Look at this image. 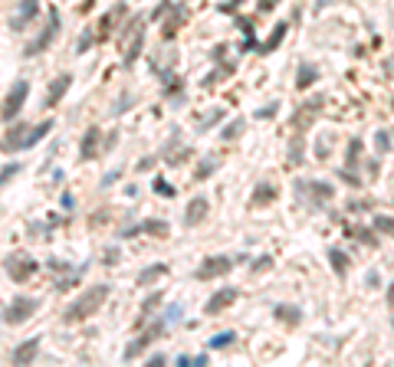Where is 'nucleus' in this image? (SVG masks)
<instances>
[{
    "label": "nucleus",
    "instance_id": "8",
    "mask_svg": "<svg viewBox=\"0 0 394 367\" xmlns=\"http://www.w3.org/2000/svg\"><path fill=\"white\" fill-rule=\"evenodd\" d=\"M56 128V122L53 118H43L39 125H26V131H23V141H20V151H30V148H36L43 138H49V131Z\"/></svg>",
    "mask_w": 394,
    "mask_h": 367
},
{
    "label": "nucleus",
    "instance_id": "39",
    "mask_svg": "<svg viewBox=\"0 0 394 367\" xmlns=\"http://www.w3.org/2000/svg\"><path fill=\"white\" fill-rule=\"evenodd\" d=\"M365 282H368L371 289H378V272H375V269H371V272H368V279H365Z\"/></svg>",
    "mask_w": 394,
    "mask_h": 367
},
{
    "label": "nucleus",
    "instance_id": "41",
    "mask_svg": "<svg viewBox=\"0 0 394 367\" xmlns=\"http://www.w3.org/2000/svg\"><path fill=\"white\" fill-rule=\"evenodd\" d=\"M253 269H256V272H263V269H269V256H263V259H260V262H256V266H253Z\"/></svg>",
    "mask_w": 394,
    "mask_h": 367
},
{
    "label": "nucleus",
    "instance_id": "4",
    "mask_svg": "<svg viewBox=\"0 0 394 367\" xmlns=\"http://www.w3.org/2000/svg\"><path fill=\"white\" fill-rule=\"evenodd\" d=\"M3 269H7V275L13 282H26L39 269V262H36V259H30L26 252H16V256H10L7 262H3Z\"/></svg>",
    "mask_w": 394,
    "mask_h": 367
},
{
    "label": "nucleus",
    "instance_id": "2",
    "mask_svg": "<svg viewBox=\"0 0 394 367\" xmlns=\"http://www.w3.org/2000/svg\"><path fill=\"white\" fill-rule=\"evenodd\" d=\"M33 312H39V298H33V295H16L13 302L3 308V321H7V325H23V321L33 318Z\"/></svg>",
    "mask_w": 394,
    "mask_h": 367
},
{
    "label": "nucleus",
    "instance_id": "12",
    "mask_svg": "<svg viewBox=\"0 0 394 367\" xmlns=\"http://www.w3.org/2000/svg\"><path fill=\"white\" fill-rule=\"evenodd\" d=\"M39 344H43V335H33V338H26L23 344H16L13 348V364H33V358H36V351H39Z\"/></svg>",
    "mask_w": 394,
    "mask_h": 367
},
{
    "label": "nucleus",
    "instance_id": "23",
    "mask_svg": "<svg viewBox=\"0 0 394 367\" xmlns=\"http://www.w3.org/2000/svg\"><path fill=\"white\" fill-rule=\"evenodd\" d=\"M165 272H168V266H165V262H158V266H148L142 275H138V285H151V282H155V279H161Z\"/></svg>",
    "mask_w": 394,
    "mask_h": 367
},
{
    "label": "nucleus",
    "instance_id": "9",
    "mask_svg": "<svg viewBox=\"0 0 394 367\" xmlns=\"http://www.w3.org/2000/svg\"><path fill=\"white\" fill-rule=\"evenodd\" d=\"M39 16V0H20V7H16V13L10 16V26H13L16 33L20 30H26V26L33 23Z\"/></svg>",
    "mask_w": 394,
    "mask_h": 367
},
{
    "label": "nucleus",
    "instance_id": "19",
    "mask_svg": "<svg viewBox=\"0 0 394 367\" xmlns=\"http://www.w3.org/2000/svg\"><path fill=\"white\" fill-rule=\"evenodd\" d=\"M286 30H289V23H279L273 33H269L266 43H260V53H273V49H279V43L286 39Z\"/></svg>",
    "mask_w": 394,
    "mask_h": 367
},
{
    "label": "nucleus",
    "instance_id": "43",
    "mask_svg": "<svg viewBox=\"0 0 394 367\" xmlns=\"http://www.w3.org/2000/svg\"><path fill=\"white\" fill-rule=\"evenodd\" d=\"M86 7H92V0H89V3H86Z\"/></svg>",
    "mask_w": 394,
    "mask_h": 367
},
{
    "label": "nucleus",
    "instance_id": "32",
    "mask_svg": "<svg viewBox=\"0 0 394 367\" xmlns=\"http://www.w3.org/2000/svg\"><path fill=\"white\" fill-rule=\"evenodd\" d=\"M388 144H391V138H388V131H378L375 134V148H378V154H385Z\"/></svg>",
    "mask_w": 394,
    "mask_h": 367
},
{
    "label": "nucleus",
    "instance_id": "3",
    "mask_svg": "<svg viewBox=\"0 0 394 367\" xmlns=\"http://www.w3.org/2000/svg\"><path fill=\"white\" fill-rule=\"evenodd\" d=\"M230 269H233V259H230V256H207L204 262L194 269V279L210 282V279H220V275H227Z\"/></svg>",
    "mask_w": 394,
    "mask_h": 367
},
{
    "label": "nucleus",
    "instance_id": "36",
    "mask_svg": "<svg viewBox=\"0 0 394 367\" xmlns=\"http://www.w3.org/2000/svg\"><path fill=\"white\" fill-rule=\"evenodd\" d=\"M59 203H63V210H72V207H76V197H72V194H63V200H59Z\"/></svg>",
    "mask_w": 394,
    "mask_h": 367
},
{
    "label": "nucleus",
    "instance_id": "38",
    "mask_svg": "<svg viewBox=\"0 0 394 367\" xmlns=\"http://www.w3.org/2000/svg\"><path fill=\"white\" fill-rule=\"evenodd\" d=\"M269 115H276V105H266V109L256 112V118H269Z\"/></svg>",
    "mask_w": 394,
    "mask_h": 367
},
{
    "label": "nucleus",
    "instance_id": "27",
    "mask_svg": "<svg viewBox=\"0 0 394 367\" xmlns=\"http://www.w3.org/2000/svg\"><path fill=\"white\" fill-rule=\"evenodd\" d=\"M240 134H243V118L230 122V125H227V131H223V141H233V138H240Z\"/></svg>",
    "mask_w": 394,
    "mask_h": 367
},
{
    "label": "nucleus",
    "instance_id": "42",
    "mask_svg": "<svg viewBox=\"0 0 394 367\" xmlns=\"http://www.w3.org/2000/svg\"><path fill=\"white\" fill-rule=\"evenodd\" d=\"M388 308L394 312V282H391V289H388Z\"/></svg>",
    "mask_w": 394,
    "mask_h": 367
},
{
    "label": "nucleus",
    "instance_id": "21",
    "mask_svg": "<svg viewBox=\"0 0 394 367\" xmlns=\"http://www.w3.org/2000/svg\"><path fill=\"white\" fill-rule=\"evenodd\" d=\"M233 341H236V331H217V335L207 341V348H210V351H220V348H230Z\"/></svg>",
    "mask_w": 394,
    "mask_h": 367
},
{
    "label": "nucleus",
    "instance_id": "7",
    "mask_svg": "<svg viewBox=\"0 0 394 367\" xmlns=\"http://www.w3.org/2000/svg\"><path fill=\"white\" fill-rule=\"evenodd\" d=\"M165 328H168V321H165V318H158V321H151L148 328H145V331H142V335H138V338H135V341H132V344H128V348H125V358H128V361H132V358H135V354L142 351V348H148V344H151V341H155V338H158V335H161V331H165Z\"/></svg>",
    "mask_w": 394,
    "mask_h": 367
},
{
    "label": "nucleus",
    "instance_id": "17",
    "mask_svg": "<svg viewBox=\"0 0 394 367\" xmlns=\"http://www.w3.org/2000/svg\"><path fill=\"white\" fill-rule=\"evenodd\" d=\"M276 194H279V190H276L273 184H256V190L250 194V203L253 207H266V203L276 200Z\"/></svg>",
    "mask_w": 394,
    "mask_h": 367
},
{
    "label": "nucleus",
    "instance_id": "22",
    "mask_svg": "<svg viewBox=\"0 0 394 367\" xmlns=\"http://www.w3.org/2000/svg\"><path fill=\"white\" fill-rule=\"evenodd\" d=\"M315 79H319V69H315L312 63H306V66H299V79H296V86H299V89H309Z\"/></svg>",
    "mask_w": 394,
    "mask_h": 367
},
{
    "label": "nucleus",
    "instance_id": "5",
    "mask_svg": "<svg viewBox=\"0 0 394 367\" xmlns=\"http://www.w3.org/2000/svg\"><path fill=\"white\" fill-rule=\"evenodd\" d=\"M26 95H30V82H26V79H16L13 89L7 92V102H3V118H7V122L20 115V109L26 105Z\"/></svg>",
    "mask_w": 394,
    "mask_h": 367
},
{
    "label": "nucleus",
    "instance_id": "35",
    "mask_svg": "<svg viewBox=\"0 0 394 367\" xmlns=\"http://www.w3.org/2000/svg\"><path fill=\"white\" fill-rule=\"evenodd\" d=\"M155 190H158L161 197H174V187H168L165 180H155Z\"/></svg>",
    "mask_w": 394,
    "mask_h": 367
},
{
    "label": "nucleus",
    "instance_id": "40",
    "mask_svg": "<svg viewBox=\"0 0 394 367\" xmlns=\"http://www.w3.org/2000/svg\"><path fill=\"white\" fill-rule=\"evenodd\" d=\"M145 364H155V367H158V364H165V354H151V358L145 361Z\"/></svg>",
    "mask_w": 394,
    "mask_h": 367
},
{
    "label": "nucleus",
    "instance_id": "13",
    "mask_svg": "<svg viewBox=\"0 0 394 367\" xmlns=\"http://www.w3.org/2000/svg\"><path fill=\"white\" fill-rule=\"evenodd\" d=\"M273 318L286 321V325H299L302 321V308L299 305H289V302H279V305H273Z\"/></svg>",
    "mask_w": 394,
    "mask_h": 367
},
{
    "label": "nucleus",
    "instance_id": "33",
    "mask_svg": "<svg viewBox=\"0 0 394 367\" xmlns=\"http://www.w3.org/2000/svg\"><path fill=\"white\" fill-rule=\"evenodd\" d=\"M89 39H92V30H82V36H79V43H76V53H86Z\"/></svg>",
    "mask_w": 394,
    "mask_h": 367
},
{
    "label": "nucleus",
    "instance_id": "34",
    "mask_svg": "<svg viewBox=\"0 0 394 367\" xmlns=\"http://www.w3.org/2000/svg\"><path fill=\"white\" fill-rule=\"evenodd\" d=\"M276 3H283V0H256V10H260V13H269V10H276Z\"/></svg>",
    "mask_w": 394,
    "mask_h": 367
},
{
    "label": "nucleus",
    "instance_id": "29",
    "mask_svg": "<svg viewBox=\"0 0 394 367\" xmlns=\"http://www.w3.org/2000/svg\"><path fill=\"white\" fill-rule=\"evenodd\" d=\"M16 174H20V164H16V161H13V164H7L3 171H0V187H3V184H10Z\"/></svg>",
    "mask_w": 394,
    "mask_h": 367
},
{
    "label": "nucleus",
    "instance_id": "6",
    "mask_svg": "<svg viewBox=\"0 0 394 367\" xmlns=\"http://www.w3.org/2000/svg\"><path fill=\"white\" fill-rule=\"evenodd\" d=\"M56 33H59V10H49V23H46V30L39 33L36 39H33L30 46H26V56H39V53H46L49 49V43L56 39Z\"/></svg>",
    "mask_w": 394,
    "mask_h": 367
},
{
    "label": "nucleus",
    "instance_id": "20",
    "mask_svg": "<svg viewBox=\"0 0 394 367\" xmlns=\"http://www.w3.org/2000/svg\"><path fill=\"white\" fill-rule=\"evenodd\" d=\"M329 266H332V272L342 279V275L348 272V256L342 249H329Z\"/></svg>",
    "mask_w": 394,
    "mask_h": 367
},
{
    "label": "nucleus",
    "instance_id": "30",
    "mask_svg": "<svg viewBox=\"0 0 394 367\" xmlns=\"http://www.w3.org/2000/svg\"><path fill=\"white\" fill-rule=\"evenodd\" d=\"M213 171H217V161H204V164L197 167V180H207Z\"/></svg>",
    "mask_w": 394,
    "mask_h": 367
},
{
    "label": "nucleus",
    "instance_id": "15",
    "mask_svg": "<svg viewBox=\"0 0 394 367\" xmlns=\"http://www.w3.org/2000/svg\"><path fill=\"white\" fill-rule=\"evenodd\" d=\"M135 233H151V236H165V233H168V223H165V220H142L138 227L125 230V233H122V236H135Z\"/></svg>",
    "mask_w": 394,
    "mask_h": 367
},
{
    "label": "nucleus",
    "instance_id": "16",
    "mask_svg": "<svg viewBox=\"0 0 394 367\" xmlns=\"http://www.w3.org/2000/svg\"><path fill=\"white\" fill-rule=\"evenodd\" d=\"M207 217V197H194V200L188 203V213H184V223L188 227H194V223H200V220Z\"/></svg>",
    "mask_w": 394,
    "mask_h": 367
},
{
    "label": "nucleus",
    "instance_id": "11",
    "mask_svg": "<svg viewBox=\"0 0 394 367\" xmlns=\"http://www.w3.org/2000/svg\"><path fill=\"white\" fill-rule=\"evenodd\" d=\"M69 86H72V76H69V72L56 76L53 82H49V89H46V102H43V105H46V109H56V105H59V99L69 92Z\"/></svg>",
    "mask_w": 394,
    "mask_h": 367
},
{
    "label": "nucleus",
    "instance_id": "10",
    "mask_svg": "<svg viewBox=\"0 0 394 367\" xmlns=\"http://www.w3.org/2000/svg\"><path fill=\"white\" fill-rule=\"evenodd\" d=\"M236 295H240L236 289H217V292H213V295L204 302V315H220L223 308H230V305L236 302Z\"/></svg>",
    "mask_w": 394,
    "mask_h": 367
},
{
    "label": "nucleus",
    "instance_id": "14",
    "mask_svg": "<svg viewBox=\"0 0 394 367\" xmlns=\"http://www.w3.org/2000/svg\"><path fill=\"white\" fill-rule=\"evenodd\" d=\"M95 154H99V128H89L82 134V144H79V157L82 161H92Z\"/></svg>",
    "mask_w": 394,
    "mask_h": 367
},
{
    "label": "nucleus",
    "instance_id": "18",
    "mask_svg": "<svg viewBox=\"0 0 394 367\" xmlns=\"http://www.w3.org/2000/svg\"><path fill=\"white\" fill-rule=\"evenodd\" d=\"M299 190H312L315 200H332V184H325V180H309V184H299Z\"/></svg>",
    "mask_w": 394,
    "mask_h": 367
},
{
    "label": "nucleus",
    "instance_id": "24",
    "mask_svg": "<svg viewBox=\"0 0 394 367\" xmlns=\"http://www.w3.org/2000/svg\"><path fill=\"white\" fill-rule=\"evenodd\" d=\"M161 318H165L168 325H178V321L184 318V308H181L178 302H174V305H168V308H165V315H161Z\"/></svg>",
    "mask_w": 394,
    "mask_h": 367
},
{
    "label": "nucleus",
    "instance_id": "31",
    "mask_svg": "<svg viewBox=\"0 0 394 367\" xmlns=\"http://www.w3.org/2000/svg\"><path fill=\"white\" fill-rule=\"evenodd\" d=\"M362 148H365V144H362V141H358V138H355L352 144H348V164H355V161L362 157Z\"/></svg>",
    "mask_w": 394,
    "mask_h": 367
},
{
    "label": "nucleus",
    "instance_id": "37",
    "mask_svg": "<svg viewBox=\"0 0 394 367\" xmlns=\"http://www.w3.org/2000/svg\"><path fill=\"white\" fill-rule=\"evenodd\" d=\"M240 3H243V0H230V3H220V10H223V13H233Z\"/></svg>",
    "mask_w": 394,
    "mask_h": 367
},
{
    "label": "nucleus",
    "instance_id": "26",
    "mask_svg": "<svg viewBox=\"0 0 394 367\" xmlns=\"http://www.w3.org/2000/svg\"><path fill=\"white\" fill-rule=\"evenodd\" d=\"M142 43H145V33H138V36H135V43H132V49L125 53V66H132L135 59H138V53H142Z\"/></svg>",
    "mask_w": 394,
    "mask_h": 367
},
{
    "label": "nucleus",
    "instance_id": "28",
    "mask_svg": "<svg viewBox=\"0 0 394 367\" xmlns=\"http://www.w3.org/2000/svg\"><path fill=\"white\" fill-rule=\"evenodd\" d=\"M375 230H385L388 236H394V217H375Z\"/></svg>",
    "mask_w": 394,
    "mask_h": 367
},
{
    "label": "nucleus",
    "instance_id": "1",
    "mask_svg": "<svg viewBox=\"0 0 394 367\" xmlns=\"http://www.w3.org/2000/svg\"><path fill=\"white\" fill-rule=\"evenodd\" d=\"M109 285L105 282H99V285H92V289H86L82 295L76 298V302L69 305L63 312V325H79V321H86V318H92L99 308L105 305V298H109Z\"/></svg>",
    "mask_w": 394,
    "mask_h": 367
},
{
    "label": "nucleus",
    "instance_id": "25",
    "mask_svg": "<svg viewBox=\"0 0 394 367\" xmlns=\"http://www.w3.org/2000/svg\"><path fill=\"white\" fill-rule=\"evenodd\" d=\"M161 298H165V295H161V292H155V295H148L142 302V315H145V318H151V315H155V308H158V302H161Z\"/></svg>",
    "mask_w": 394,
    "mask_h": 367
}]
</instances>
